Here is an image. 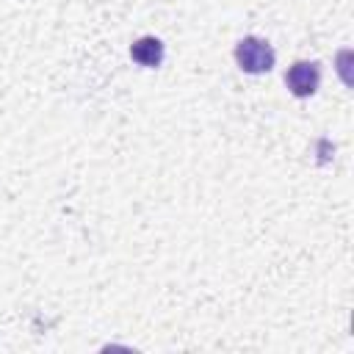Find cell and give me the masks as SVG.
Instances as JSON below:
<instances>
[{
	"mask_svg": "<svg viewBox=\"0 0 354 354\" xmlns=\"http://www.w3.org/2000/svg\"><path fill=\"white\" fill-rule=\"evenodd\" d=\"M235 61L243 72L249 75H263V72H271L277 55H274V47L260 39V36H243L238 44H235Z\"/></svg>",
	"mask_w": 354,
	"mask_h": 354,
	"instance_id": "obj_1",
	"label": "cell"
},
{
	"mask_svg": "<svg viewBox=\"0 0 354 354\" xmlns=\"http://www.w3.org/2000/svg\"><path fill=\"white\" fill-rule=\"evenodd\" d=\"M285 83H288V91L293 97H313L318 91V83H321V69L315 61H296L288 75H285Z\"/></svg>",
	"mask_w": 354,
	"mask_h": 354,
	"instance_id": "obj_2",
	"label": "cell"
},
{
	"mask_svg": "<svg viewBox=\"0 0 354 354\" xmlns=\"http://www.w3.org/2000/svg\"><path fill=\"white\" fill-rule=\"evenodd\" d=\"M163 41L158 36H141L130 44V58L138 64V66H147V69H155L163 64Z\"/></svg>",
	"mask_w": 354,
	"mask_h": 354,
	"instance_id": "obj_3",
	"label": "cell"
}]
</instances>
